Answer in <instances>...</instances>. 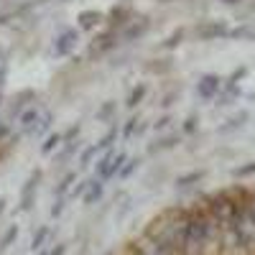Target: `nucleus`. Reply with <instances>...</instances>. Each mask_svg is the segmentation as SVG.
I'll return each mask as SVG.
<instances>
[{
  "mask_svg": "<svg viewBox=\"0 0 255 255\" xmlns=\"http://www.w3.org/2000/svg\"><path fill=\"white\" fill-rule=\"evenodd\" d=\"M202 204L207 207L209 215L217 220V225L222 230H230L232 222H235V217H238V209H240L243 202L232 197L230 189H222V191H215V194H207L202 199Z\"/></svg>",
  "mask_w": 255,
  "mask_h": 255,
  "instance_id": "nucleus-1",
  "label": "nucleus"
},
{
  "mask_svg": "<svg viewBox=\"0 0 255 255\" xmlns=\"http://www.w3.org/2000/svg\"><path fill=\"white\" fill-rule=\"evenodd\" d=\"M41 179H44V171H41V168H36V171L28 174L26 184L20 186V202H18V209H20V212H31V209H33V204H36V191H38Z\"/></svg>",
  "mask_w": 255,
  "mask_h": 255,
  "instance_id": "nucleus-2",
  "label": "nucleus"
},
{
  "mask_svg": "<svg viewBox=\"0 0 255 255\" xmlns=\"http://www.w3.org/2000/svg\"><path fill=\"white\" fill-rule=\"evenodd\" d=\"M133 253L135 255H176L171 248H168L163 240H156V238H148L145 232L143 235H138L135 240H133Z\"/></svg>",
  "mask_w": 255,
  "mask_h": 255,
  "instance_id": "nucleus-3",
  "label": "nucleus"
},
{
  "mask_svg": "<svg viewBox=\"0 0 255 255\" xmlns=\"http://www.w3.org/2000/svg\"><path fill=\"white\" fill-rule=\"evenodd\" d=\"M118 44H120V36H118V31L108 28V31H102V33H97V36L92 38V44H90V49H87V56H90V59L102 56V54L113 51Z\"/></svg>",
  "mask_w": 255,
  "mask_h": 255,
  "instance_id": "nucleus-4",
  "label": "nucleus"
},
{
  "mask_svg": "<svg viewBox=\"0 0 255 255\" xmlns=\"http://www.w3.org/2000/svg\"><path fill=\"white\" fill-rule=\"evenodd\" d=\"M197 38L199 41H220V38H227L230 33V26L225 20H202V23L194 28Z\"/></svg>",
  "mask_w": 255,
  "mask_h": 255,
  "instance_id": "nucleus-5",
  "label": "nucleus"
},
{
  "mask_svg": "<svg viewBox=\"0 0 255 255\" xmlns=\"http://www.w3.org/2000/svg\"><path fill=\"white\" fill-rule=\"evenodd\" d=\"M148 31H151V18H148V15H138V18H133L130 23L123 28L120 41H125V44H135V41H140Z\"/></svg>",
  "mask_w": 255,
  "mask_h": 255,
  "instance_id": "nucleus-6",
  "label": "nucleus"
},
{
  "mask_svg": "<svg viewBox=\"0 0 255 255\" xmlns=\"http://www.w3.org/2000/svg\"><path fill=\"white\" fill-rule=\"evenodd\" d=\"M222 92V77L220 74H202L197 82V95L204 102L217 100V95Z\"/></svg>",
  "mask_w": 255,
  "mask_h": 255,
  "instance_id": "nucleus-7",
  "label": "nucleus"
},
{
  "mask_svg": "<svg viewBox=\"0 0 255 255\" xmlns=\"http://www.w3.org/2000/svg\"><path fill=\"white\" fill-rule=\"evenodd\" d=\"M79 44V31L77 28H67V31H61L54 41V54L56 56H69Z\"/></svg>",
  "mask_w": 255,
  "mask_h": 255,
  "instance_id": "nucleus-8",
  "label": "nucleus"
},
{
  "mask_svg": "<svg viewBox=\"0 0 255 255\" xmlns=\"http://www.w3.org/2000/svg\"><path fill=\"white\" fill-rule=\"evenodd\" d=\"M179 143H181V135H179V133L158 135L153 143L145 145V153H148V156H156V153H163V151H171V148H176Z\"/></svg>",
  "mask_w": 255,
  "mask_h": 255,
  "instance_id": "nucleus-9",
  "label": "nucleus"
},
{
  "mask_svg": "<svg viewBox=\"0 0 255 255\" xmlns=\"http://www.w3.org/2000/svg\"><path fill=\"white\" fill-rule=\"evenodd\" d=\"M130 20H133V10L128 8V5H115V8L108 13V23H110L113 31L125 28L128 23H130Z\"/></svg>",
  "mask_w": 255,
  "mask_h": 255,
  "instance_id": "nucleus-10",
  "label": "nucleus"
},
{
  "mask_svg": "<svg viewBox=\"0 0 255 255\" xmlns=\"http://www.w3.org/2000/svg\"><path fill=\"white\" fill-rule=\"evenodd\" d=\"M102 20H105V13H100V10H82L77 15V26H79V31H95Z\"/></svg>",
  "mask_w": 255,
  "mask_h": 255,
  "instance_id": "nucleus-11",
  "label": "nucleus"
},
{
  "mask_svg": "<svg viewBox=\"0 0 255 255\" xmlns=\"http://www.w3.org/2000/svg\"><path fill=\"white\" fill-rule=\"evenodd\" d=\"M28 100H36V92H33V90H20V92L13 97V105H10V118H13V115H15V118L23 115V110H28V108H26Z\"/></svg>",
  "mask_w": 255,
  "mask_h": 255,
  "instance_id": "nucleus-12",
  "label": "nucleus"
},
{
  "mask_svg": "<svg viewBox=\"0 0 255 255\" xmlns=\"http://www.w3.org/2000/svg\"><path fill=\"white\" fill-rule=\"evenodd\" d=\"M204 176H207V171H204V168H194V171H186V174L176 176L174 186H176V189H191L194 184H199Z\"/></svg>",
  "mask_w": 255,
  "mask_h": 255,
  "instance_id": "nucleus-13",
  "label": "nucleus"
},
{
  "mask_svg": "<svg viewBox=\"0 0 255 255\" xmlns=\"http://www.w3.org/2000/svg\"><path fill=\"white\" fill-rule=\"evenodd\" d=\"M118 151H108L97 163H95V179L97 181H108L110 179V166H113V158H115Z\"/></svg>",
  "mask_w": 255,
  "mask_h": 255,
  "instance_id": "nucleus-14",
  "label": "nucleus"
},
{
  "mask_svg": "<svg viewBox=\"0 0 255 255\" xmlns=\"http://www.w3.org/2000/svg\"><path fill=\"white\" fill-rule=\"evenodd\" d=\"M115 115H118V102L115 100H105L95 113L97 123H115Z\"/></svg>",
  "mask_w": 255,
  "mask_h": 255,
  "instance_id": "nucleus-15",
  "label": "nucleus"
},
{
  "mask_svg": "<svg viewBox=\"0 0 255 255\" xmlns=\"http://www.w3.org/2000/svg\"><path fill=\"white\" fill-rule=\"evenodd\" d=\"M102 194H105V189H102V181H97V179H90L87 194L82 197V204H84V207H92L95 202H100V199H102Z\"/></svg>",
  "mask_w": 255,
  "mask_h": 255,
  "instance_id": "nucleus-16",
  "label": "nucleus"
},
{
  "mask_svg": "<svg viewBox=\"0 0 255 255\" xmlns=\"http://www.w3.org/2000/svg\"><path fill=\"white\" fill-rule=\"evenodd\" d=\"M74 181H77V171H67V174L61 176V181L54 186V197H56V199H64V197L72 191V184H74Z\"/></svg>",
  "mask_w": 255,
  "mask_h": 255,
  "instance_id": "nucleus-17",
  "label": "nucleus"
},
{
  "mask_svg": "<svg viewBox=\"0 0 255 255\" xmlns=\"http://www.w3.org/2000/svg\"><path fill=\"white\" fill-rule=\"evenodd\" d=\"M145 72H151V74H168L174 69V61L171 59H151V61H145Z\"/></svg>",
  "mask_w": 255,
  "mask_h": 255,
  "instance_id": "nucleus-18",
  "label": "nucleus"
},
{
  "mask_svg": "<svg viewBox=\"0 0 255 255\" xmlns=\"http://www.w3.org/2000/svg\"><path fill=\"white\" fill-rule=\"evenodd\" d=\"M38 120H41V113H38L36 108H28V110H23V115H20V118H18V125H20V128H23V130H26V133H31V130H33V128L38 125Z\"/></svg>",
  "mask_w": 255,
  "mask_h": 255,
  "instance_id": "nucleus-19",
  "label": "nucleus"
},
{
  "mask_svg": "<svg viewBox=\"0 0 255 255\" xmlns=\"http://www.w3.org/2000/svg\"><path fill=\"white\" fill-rule=\"evenodd\" d=\"M145 95H148V84H145V82H140V84H135V87L130 90V95H128L125 105L133 110V108H138V105L145 100Z\"/></svg>",
  "mask_w": 255,
  "mask_h": 255,
  "instance_id": "nucleus-20",
  "label": "nucleus"
},
{
  "mask_svg": "<svg viewBox=\"0 0 255 255\" xmlns=\"http://www.w3.org/2000/svg\"><path fill=\"white\" fill-rule=\"evenodd\" d=\"M248 118H250L248 113H238L235 118H230L225 125H220V128H217V133H232V130H240V128L248 123Z\"/></svg>",
  "mask_w": 255,
  "mask_h": 255,
  "instance_id": "nucleus-21",
  "label": "nucleus"
},
{
  "mask_svg": "<svg viewBox=\"0 0 255 255\" xmlns=\"http://www.w3.org/2000/svg\"><path fill=\"white\" fill-rule=\"evenodd\" d=\"M18 225H10L5 232H3V235H0V255H3V253H8L10 248H13V243L18 240Z\"/></svg>",
  "mask_w": 255,
  "mask_h": 255,
  "instance_id": "nucleus-22",
  "label": "nucleus"
},
{
  "mask_svg": "<svg viewBox=\"0 0 255 255\" xmlns=\"http://www.w3.org/2000/svg\"><path fill=\"white\" fill-rule=\"evenodd\" d=\"M49 235H51V230H49L46 225H41V227H38V230L33 232V238H31V245H28V248H31L33 253L44 250V243L49 240Z\"/></svg>",
  "mask_w": 255,
  "mask_h": 255,
  "instance_id": "nucleus-23",
  "label": "nucleus"
},
{
  "mask_svg": "<svg viewBox=\"0 0 255 255\" xmlns=\"http://www.w3.org/2000/svg\"><path fill=\"white\" fill-rule=\"evenodd\" d=\"M61 143H64L61 133H49V135H46V140L41 143V156H49V153H54Z\"/></svg>",
  "mask_w": 255,
  "mask_h": 255,
  "instance_id": "nucleus-24",
  "label": "nucleus"
},
{
  "mask_svg": "<svg viewBox=\"0 0 255 255\" xmlns=\"http://www.w3.org/2000/svg\"><path fill=\"white\" fill-rule=\"evenodd\" d=\"M140 163H143V158H140V156H133V158H128V161H125V166L120 168V174H118V179H120V181H125V179H130V176H133V174L138 171V166H140Z\"/></svg>",
  "mask_w": 255,
  "mask_h": 255,
  "instance_id": "nucleus-25",
  "label": "nucleus"
},
{
  "mask_svg": "<svg viewBox=\"0 0 255 255\" xmlns=\"http://www.w3.org/2000/svg\"><path fill=\"white\" fill-rule=\"evenodd\" d=\"M115 140H118V125H113L110 130L105 133L95 145H97V151H113V143H115Z\"/></svg>",
  "mask_w": 255,
  "mask_h": 255,
  "instance_id": "nucleus-26",
  "label": "nucleus"
},
{
  "mask_svg": "<svg viewBox=\"0 0 255 255\" xmlns=\"http://www.w3.org/2000/svg\"><path fill=\"white\" fill-rule=\"evenodd\" d=\"M184 36H186V31L184 28H176L171 36H168L166 41H161V49H166V51H174L179 44H181V41H184Z\"/></svg>",
  "mask_w": 255,
  "mask_h": 255,
  "instance_id": "nucleus-27",
  "label": "nucleus"
},
{
  "mask_svg": "<svg viewBox=\"0 0 255 255\" xmlns=\"http://www.w3.org/2000/svg\"><path fill=\"white\" fill-rule=\"evenodd\" d=\"M51 120H54V115L51 113H41V120H38V125L33 128V130L28 133V135H33V138H38V135H44L49 128H51Z\"/></svg>",
  "mask_w": 255,
  "mask_h": 255,
  "instance_id": "nucleus-28",
  "label": "nucleus"
},
{
  "mask_svg": "<svg viewBox=\"0 0 255 255\" xmlns=\"http://www.w3.org/2000/svg\"><path fill=\"white\" fill-rule=\"evenodd\" d=\"M133 212V197H123L120 199V207L115 209V222H123L128 215Z\"/></svg>",
  "mask_w": 255,
  "mask_h": 255,
  "instance_id": "nucleus-29",
  "label": "nucleus"
},
{
  "mask_svg": "<svg viewBox=\"0 0 255 255\" xmlns=\"http://www.w3.org/2000/svg\"><path fill=\"white\" fill-rule=\"evenodd\" d=\"M227 38H240V41H253L255 38V31L250 26H238V28H230Z\"/></svg>",
  "mask_w": 255,
  "mask_h": 255,
  "instance_id": "nucleus-30",
  "label": "nucleus"
},
{
  "mask_svg": "<svg viewBox=\"0 0 255 255\" xmlns=\"http://www.w3.org/2000/svg\"><path fill=\"white\" fill-rule=\"evenodd\" d=\"M97 153H100V151H97V145H95V143H92V145H87V148H84V151L79 153V166H82V168H87V166L95 161V156H97Z\"/></svg>",
  "mask_w": 255,
  "mask_h": 255,
  "instance_id": "nucleus-31",
  "label": "nucleus"
},
{
  "mask_svg": "<svg viewBox=\"0 0 255 255\" xmlns=\"http://www.w3.org/2000/svg\"><path fill=\"white\" fill-rule=\"evenodd\" d=\"M232 176H235V179H248V176H255V161L243 163V166H235V168H232Z\"/></svg>",
  "mask_w": 255,
  "mask_h": 255,
  "instance_id": "nucleus-32",
  "label": "nucleus"
},
{
  "mask_svg": "<svg viewBox=\"0 0 255 255\" xmlns=\"http://www.w3.org/2000/svg\"><path fill=\"white\" fill-rule=\"evenodd\" d=\"M138 123H140V120H138L135 115L125 120V125H123V140H130V138L135 135V130H138Z\"/></svg>",
  "mask_w": 255,
  "mask_h": 255,
  "instance_id": "nucleus-33",
  "label": "nucleus"
},
{
  "mask_svg": "<svg viewBox=\"0 0 255 255\" xmlns=\"http://www.w3.org/2000/svg\"><path fill=\"white\" fill-rule=\"evenodd\" d=\"M125 161H128V153H123V151H118V153H115V158H113V166H110V179L120 174V168L125 166Z\"/></svg>",
  "mask_w": 255,
  "mask_h": 255,
  "instance_id": "nucleus-34",
  "label": "nucleus"
},
{
  "mask_svg": "<svg viewBox=\"0 0 255 255\" xmlns=\"http://www.w3.org/2000/svg\"><path fill=\"white\" fill-rule=\"evenodd\" d=\"M197 128H199V115H189L184 120V125H181V133L191 135V133H197Z\"/></svg>",
  "mask_w": 255,
  "mask_h": 255,
  "instance_id": "nucleus-35",
  "label": "nucleus"
},
{
  "mask_svg": "<svg viewBox=\"0 0 255 255\" xmlns=\"http://www.w3.org/2000/svg\"><path fill=\"white\" fill-rule=\"evenodd\" d=\"M79 133H82V123H74L67 133H61V138H64V143H74L79 138Z\"/></svg>",
  "mask_w": 255,
  "mask_h": 255,
  "instance_id": "nucleus-36",
  "label": "nucleus"
},
{
  "mask_svg": "<svg viewBox=\"0 0 255 255\" xmlns=\"http://www.w3.org/2000/svg\"><path fill=\"white\" fill-rule=\"evenodd\" d=\"M179 95H181V87H179V90H171L168 95H163L158 105H161V108H171V105H174V102L179 100Z\"/></svg>",
  "mask_w": 255,
  "mask_h": 255,
  "instance_id": "nucleus-37",
  "label": "nucleus"
},
{
  "mask_svg": "<svg viewBox=\"0 0 255 255\" xmlns=\"http://www.w3.org/2000/svg\"><path fill=\"white\" fill-rule=\"evenodd\" d=\"M87 186H90V181H79L77 186H72L69 197H72V199H77V197H84V194H87Z\"/></svg>",
  "mask_w": 255,
  "mask_h": 255,
  "instance_id": "nucleus-38",
  "label": "nucleus"
},
{
  "mask_svg": "<svg viewBox=\"0 0 255 255\" xmlns=\"http://www.w3.org/2000/svg\"><path fill=\"white\" fill-rule=\"evenodd\" d=\"M171 123H174V120H171V115H161V118L153 123V130H156V133H161V130H166V128L171 125Z\"/></svg>",
  "mask_w": 255,
  "mask_h": 255,
  "instance_id": "nucleus-39",
  "label": "nucleus"
},
{
  "mask_svg": "<svg viewBox=\"0 0 255 255\" xmlns=\"http://www.w3.org/2000/svg\"><path fill=\"white\" fill-rule=\"evenodd\" d=\"M67 250H69V245H67V243H56L46 255H67Z\"/></svg>",
  "mask_w": 255,
  "mask_h": 255,
  "instance_id": "nucleus-40",
  "label": "nucleus"
},
{
  "mask_svg": "<svg viewBox=\"0 0 255 255\" xmlns=\"http://www.w3.org/2000/svg\"><path fill=\"white\" fill-rule=\"evenodd\" d=\"M61 212H64V199H54V204H51V217H54V220L61 217Z\"/></svg>",
  "mask_w": 255,
  "mask_h": 255,
  "instance_id": "nucleus-41",
  "label": "nucleus"
},
{
  "mask_svg": "<svg viewBox=\"0 0 255 255\" xmlns=\"http://www.w3.org/2000/svg\"><path fill=\"white\" fill-rule=\"evenodd\" d=\"M8 135H10V125L8 123H0V143H3Z\"/></svg>",
  "mask_w": 255,
  "mask_h": 255,
  "instance_id": "nucleus-42",
  "label": "nucleus"
},
{
  "mask_svg": "<svg viewBox=\"0 0 255 255\" xmlns=\"http://www.w3.org/2000/svg\"><path fill=\"white\" fill-rule=\"evenodd\" d=\"M5 79H8V67L3 64V67H0V90H3V84H5Z\"/></svg>",
  "mask_w": 255,
  "mask_h": 255,
  "instance_id": "nucleus-43",
  "label": "nucleus"
},
{
  "mask_svg": "<svg viewBox=\"0 0 255 255\" xmlns=\"http://www.w3.org/2000/svg\"><path fill=\"white\" fill-rule=\"evenodd\" d=\"M148 128H151V125H148V123H143V120H140V123H138V130H135V135H143V133L148 130Z\"/></svg>",
  "mask_w": 255,
  "mask_h": 255,
  "instance_id": "nucleus-44",
  "label": "nucleus"
},
{
  "mask_svg": "<svg viewBox=\"0 0 255 255\" xmlns=\"http://www.w3.org/2000/svg\"><path fill=\"white\" fill-rule=\"evenodd\" d=\"M5 209H8V199H5V197H0V217L5 215Z\"/></svg>",
  "mask_w": 255,
  "mask_h": 255,
  "instance_id": "nucleus-45",
  "label": "nucleus"
},
{
  "mask_svg": "<svg viewBox=\"0 0 255 255\" xmlns=\"http://www.w3.org/2000/svg\"><path fill=\"white\" fill-rule=\"evenodd\" d=\"M222 3H227V5H240L243 0H222Z\"/></svg>",
  "mask_w": 255,
  "mask_h": 255,
  "instance_id": "nucleus-46",
  "label": "nucleus"
},
{
  "mask_svg": "<svg viewBox=\"0 0 255 255\" xmlns=\"http://www.w3.org/2000/svg\"><path fill=\"white\" fill-rule=\"evenodd\" d=\"M33 3H38V5H41V3H49V0H33Z\"/></svg>",
  "mask_w": 255,
  "mask_h": 255,
  "instance_id": "nucleus-47",
  "label": "nucleus"
},
{
  "mask_svg": "<svg viewBox=\"0 0 255 255\" xmlns=\"http://www.w3.org/2000/svg\"><path fill=\"white\" fill-rule=\"evenodd\" d=\"M5 158V151H0V161H3Z\"/></svg>",
  "mask_w": 255,
  "mask_h": 255,
  "instance_id": "nucleus-48",
  "label": "nucleus"
},
{
  "mask_svg": "<svg viewBox=\"0 0 255 255\" xmlns=\"http://www.w3.org/2000/svg\"><path fill=\"white\" fill-rule=\"evenodd\" d=\"M161 3H171V0H161Z\"/></svg>",
  "mask_w": 255,
  "mask_h": 255,
  "instance_id": "nucleus-49",
  "label": "nucleus"
},
{
  "mask_svg": "<svg viewBox=\"0 0 255 255\" xmlns=\"http://www.w3.org/2000/svg\"><path fill=\"white\" fill-rule=\"evenodd\" d=\"M0 105H3V95H0Z\"/></svg>",
  "mask_w": 255,
  "mask_h": 255,
  "instance_id": "nucleus-50",
  "label": "nucleus"
},
{
  "mask_svg": "<svg viewBox=\"0 0 255 255\" xmlns=\"http://www.w3.org/2000/svg\"><path fill=\"white\" fill-rule=\"evenodd\" d=\"M108 255H115V253H108Z\"/></svg>",
  "mask_w": 255,
  "mask_h": 255,
  "instance_id": "nucleus-51",
  "label": "nucleus"
},
{
  "mask_svg": "<svg viewBox=\"0 0 255 255\" xmlns=\"http://www.w3.org/2000/svg\"><path fill=\"white\" fill-rule=\"evenodd\" d=\"M0 67H3V61H0Z\"/></svg>",
  "mask_w": 255,
  "mask_h": 255,
  "instance_id": "nucleus-52",
  "label": "nucleus"
},
{
  "mask_svg": "<svg viewBox=\"0 0 255 255\" xmlns=\"http://www.w3.org/2000/svg\"><path fill=\"white\" fill-rule=\"evenodd\" d=\"M64 3H67V0H64Z\"/></svg>",
  "mask_w": 255,
  "mask_h": 255,
  "instance_id": "nucleus-53",
  "label": "nucleus"
}]
</instances>
